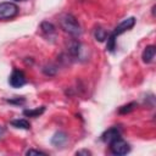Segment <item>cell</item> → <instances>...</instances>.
Here are the masks:
<instances>
[{
  "mask_svg": "<svg viewBox=\"0 0 156 156\" xmlns=\"http://www.w3.org/2000/svg\"><path fill=\"white\" fill-rule=\"evenodd\" d=\"M155 54H156V48L155 45H147L144 51H143V55H141V58L145 63H150L154 57H155Z\"/></svg>",
  "mask_w": 156,
  "mask_h": 156,
  "instance_id": "9c48e42d",
  "label": "cell"
},
{
  "mask_svg": "<svg viewBox=\"0 0 156 156\" xmlns=\"http://www.w3.org/2000/svg\"><path fill=\"white\" fill-rule=\"evenodd\" d=\"M119 136H121L119 129L116 128V127H111V128H108L107 130H105V132L102 133L101 140H102L104 143H108V144H110L112 140H115V139H117V138H119Z\"/></svg>",
  "mask_w": 156,
  "mask_h": 156,
  "instance_id": "8992f818",
  "label": "cell"
},
{
  "mask_svg": "<svg viewBox=\"0 0 156 156\" xmlns=\"http://www.w3.org/2000/svg\"><path fill=\"white\" fill-rule=\"evenodd\" d=\"M11 126H13L15 128H20V129H29L30 128V123L24 118H18V119L11 121Z\"/></svg>",
  "mask_w": 156,
  "mask_h": 156,
  "instance_id": "30bf717a",
  "label": "cell"
},
{
  "mask_svg": "<svg viewBox=\"0 0 156 156\" xmlns=\"http://www.w3.org/2000/svg\"><path fill=\"white\" fill-rule=\"evenodd\" d=\"M67 139H68L67 134H66L65 132H61V130H60V132H56V133L52 135V138H51V144H52L54 146H56V147L63 146V145L66 144Z\"/></svg>",
  "mask_w": 156,
  "mask_h": 156,
  "instance_id": "ba28073f",
  "label": "cell"
},
{
  "mask_svg": "<svg viewBox=\"0 0 156 156\" xmlns=\"http://www.w3.org/2000/svg\"><path fill=\"white\" fill-rule=\"evenodd\" d=\"M20 9L16 4L5 1L0 2V20H10L18 15Z\"/></svg>",
  "mask_w": 156,
  "mask_h": 156,
  "instance_id": "3957f363",
  "label": "cell"
},
{
  "mask_svg": "<svg viewBox=\"0 0 156 156\" xmlns=\"http://www.w3.org/2000/svg\"><path fill=\"white\" fill-rule=\"evenodd\" d=\"M43 72H44L46 76H55L56 72H57V68H56L55 66H52V65H49V66H45V67L43 68Z\"/></svg>",
  "mask_w": 156,
  "mask_h": 156,
  "instance_id": "9a60e30c",
  "label": "cell"
},
{
  "mask_svg": "<svg viewBox=\"0 0 156 156\" xmlns=\"http://www.w3.org/2000/svg\"><path fill=\"white\" fill-rule=\"evenodd\" d=\"M76 155H85V156H88V155H91V152L89 150H79V151L76 152Z\"/></svg>",
  "mask_w": 156,
  "mask_h": 156,
  "instance_id": "ac0fdd59",
  "label": "cell"
},
{
  "mask_svg": "<svg viewBox=\"0 0 156 156\" xmlns=\"http://www.w3.org/2000/svg\"><path fill=\"white\" fill-rule=\"evenodd\" d=\"M134 24H135V18H134V17H128V18L123 20V21L112 30V33L108 34V37H107V43H106V49H107V51L113 52L115 49H116V38H117L118 35H121L122 33H124V32L129 30L130 28H133Z\"/></svg>",
  "mask_w": 156,
  "mask_h": 156,
  "instance_id": "6da1fadb",
  "label": "cell"
},
{
  "mask_svg": "<svg viewBox=\"0 0 156 156\" xmlns=\"http://www.w3.org/2000/svg\"><path fill=\"white\" fill-rule=\"evenodd\" d=\"M15 1H24V0H15Z\"/></svg>",
  "mask_w": 156,
  "mask_h": 156,
  "instance_id": "d6986e66",
  "label": "cell"
},
{
  "mask_svg": "<svg viewBox=\"0 0 156 156\" xmlns=\"http://www.w3.org/2000/svg\"><path fill=\"white\" fill-rule=\"evenodd\" d=\"M40 29H41V32L43 33H45V34H54L55 33V26L51 23V22H49V21H44V22H41L40 23Z\"/></svg>",
  "mask_w": 156,
  "mask_h": 156,
  "instance_id": "7c38bea8",
  "label": "cell"
},
{
  "mask_svg": "<svg viewBox=\"0 0 156 156\" xmlns=\"http://www.w3.org/2000/svg\"><path fill=\"white\" fill-rule=\"evenodd\" d=\"M44 111H45V107L40 106V107H37V108H32V110H24L23 115L27 116V117H39L41 113H44Z\"/></svg>",
  "mask_w": 156,
  "mask_h": 156,
  "instance_id": "4fadbf2b",
  "label": "cell"
},
{
  "mask_svg": "<svg viewBox=\"0 0 156 156\" xmlns=\"http://www.w3.org/2000/svg\"><path fill=\"white\" fill-rule=\"evenodd\" d=\"M80 49H82V44H80L77 39H72V40L68 43V45H67V51H68L69 56L73 57V58L79 57Z\"/></svg>",
  "mask_w": 156,
  "mask_h": 156,
  "instance_id": "52a82bcc",
  "label": "cell"
},
{
  "mask_svg": "<svg viewBox=\"0 0 156 156\" xmlns=\"http://www.w3.org/2000/svg\"><path fill=\"white\" fill-rule=\"evenodd\" d=\"M108 34L107 32L102 28V27H96L95 30H94V38L98 40V41H105L107 39Z\"/></svg>",
  "mask_w": 156,
  "mask_h": 156,
  "instance_id": "8fae6325",
  "label": "cell"
},
{
  "mask_svg": "<svg viewBox=\"0 0 156 156\" xmlns=\"http://www.w3.org/2000/svg\"><path fill=\"white\" fill-rule=\"evenodd\" d=\"M26 155H28V156H30V155H46V152H44V151H41V150H35V149H29V150H27L26 151Z\"/></svg>",
  "mask_w": 156,
  "mask_h": 156,
  "instance_id": "2e32d148",
  "label": "cell"
},
{
  "mask_svg": "<svg viewBox=\"0 0 156 156\" xmlns=\"http://www.w3.org/2000/svg\"><path fill=\"white\" fill-rule=\"evenodd\" d=\"M7 102L10 104H16V105H22L24 102V98H16V99H10L7 100Z\"/></svg>",
  "mask_w": 156,
  "mask_h": 156,
  "instance_id": "e0dca14e",
  "label": "cell"
},
{
  "mask_svg": "<svg viewBox=\"0 0 156 156\" xmlns=\"http://www.w3.org/2000/svg\"><path fill=\"white\" fill-rule=\"evenodd\" d=\"M9 83H10V85L12 88H21V87H23L27 83V79H26L24 73L21 69H16L15 68L12 71V73L10 74Z\"/></svg>",
  "mask_w": 156,
  "mask_h": 156,
  "instance_id": "5b68a950",
  "label": "cell"
},
{
  "mask_svg": "<svg viewBox=\"0 0 156 156\" xmlns=\"http://www.w3.org/2000/svg\"><path fill=\"white\" fill-rule=\"evenodd\" d=\"M110 150L113 155L122 156V155H126L130 151V146L126 140H123L119 136V138H117V139H115L110 143Z\"/></svg>",
  "mask_w": 156,
  "mask_h": 156,
  "instance_id": "277c9868",
  "label": "cell"
},
{
  "mask_svg": "<svg viewBox=\"0 0 156 156\" xmlns=\"http://www.w3.org/2000/svg\"><path fill=\"white\" fill-rule=\"evenodd\" d=\"M60 27L72 37L78 38L82 34V27L79 22L71 13H63L60 17Z\"/></svg>",
  "mask_w": 156,
  "mask_h": 156,
  "instance_id": "7a4b0ae2",
  "label": "cell"
},
{
  "mask_svg": "<svg viewBox=\"0 0 156 156\" xmlns=\"http://www.w3.org/2000/svg\"><path fill=\"white\" fill-rule=\"evenodd\" d=\"M136 106H138V104H136L135 101H133V102H129V104H127V105H124V106L119 107L118 112H119L121 115H126V113L132 112V111H133V110H134Z\"/></svg>",
  "mask_w": 156,
  "mask_h": 156,
  "instance_id": "5bb4252c",
  "label": "cell"
}]
</instances>
